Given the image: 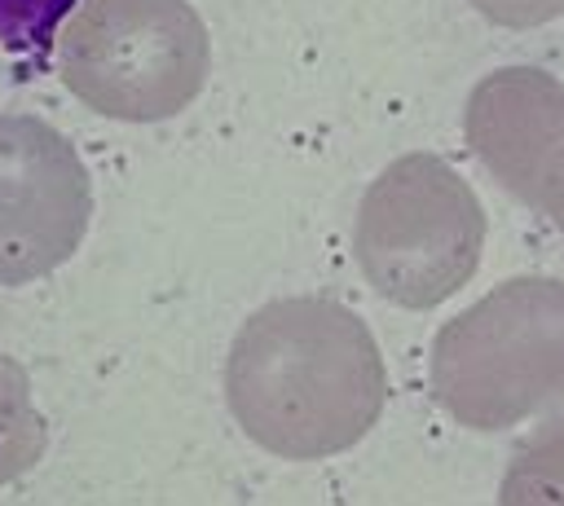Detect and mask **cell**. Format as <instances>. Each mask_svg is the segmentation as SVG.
Wrapping results in <instances>:
<instances>
[{
    "instance_id": "obj_1",
    "label": "cell",
    "mask_w": 564,
    "mask_h": 506,
    "mask_svg": "<svg viewBox=\"0 0 564 506\" xmlns=\"http://www.w3.org/2000/svg\"><path fill=\"white\" fill-rule=\"evenodd\" d=\"M234 422L264 453L313 462L357 444L383 409V361L361 317L295 295L256 308L225 361Z\"/></svg>"
},
{
    "instance_id": "obj_4",
    "label": "cell",
    "mask_w": 564,
    "mask_h": 506,
    "mask_svg": "<svg viewBox=\"0 0 564 506\" xmlns=\"http://www.w3.org/2000/svg\"><path fill=\"white\" fill-rule=\"evenodd\" d=\"M93 220V180L75 145L35 114H0V286L62 268Z\"/></svg>"
},
{
    "instance_id": "obj_5",
    "label": "cell",
    "mask_w": 564,
    "mask_h": 506,
    "mask_svg": "<svg viewBox=\"0 0 564 506\" xmlns=\"http://www.w3.org/2000/svg\"><path fill=\"white\" fill-rule=\"evenodd\" d=\"M48 449L44 414L31 396L26 370L0 352V484L22 480Z\"/></svg>"
},
{
    "instance_id": "obj_2",
    "label": "cell",
    "mask_w": 564,
    "mask_h": 506,
    "mask_svg": "<svg viewBox=\"0 0 564 506\" xmlns=\"http://www.w3.org/2000/svg\"><path fill=\"white\" fill-rule=\"evenodd\" d=\"M57 75L97 114L159 123L194 106L212 40L189 0H79L57 22Z\"/></svg>"
},
{
    "instance_id": "obj_3",
    "label": "cell",
    "mask_w": 564,
    "mask_h": 506,
    "mask_svg": "<svg viewBox=\"0 0 564 506\" xmlns=\"http://www.w3.org/2000/svg\"><path fill=\"white\" fill-rule=\"evenodd\" d=\"M471 246L454 180L432 158H401L370 185L357 216V260L379 295L405 308L432 304L463 277Z\"/></svg>"
}]
</instances>
